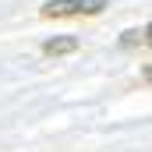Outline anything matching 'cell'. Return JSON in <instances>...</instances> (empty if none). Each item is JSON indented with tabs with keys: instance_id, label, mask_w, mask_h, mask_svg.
<instances>
[{
	"instance_id": "cell-4",
	"label": "cell",
	"mask_w": 152,
	"mask_h": 152,
	"mask_svg": "<svg viewBox=\"0 0 152 152\" xmlns=\"http://www.w3.org/2000/svg\"><path fill=\"white\" fill-rule=\"evenodd\" d=\"M106 7V0H81V14H99Z\"/></svg>"
},
{
	"instance_id": "cell-5",
	"label": "cell",
	"mask_w": 152,
	"mask_h": 152,
	"mask_svg": "<svg viewBox=\"0 0 152 152\" xmlns=\"http://www.w3.org/2000/svg\"><path fill=\"white\" fill-rule=\"evenodd\" d=\"M142 78H145V81L152 85V64H145V71H142Z\"/></svg>"
},
{
	"instance_id": "cell-2",
	"label": "cell",
	"mask_w": 152,
	"mask_h": 152,
	"mask_svg": "<svg viewBox=\"0 0 152 152\" xmlns=\"http://www.w3.org/2000/svg\"><path fill=\"white\" fill-rule=\"evenodd\" d=\"M75 50H78L75 36H57V39H46L42 42V53L46 57H64V53H75Z\"/></svg>"
},
{
	"instance_id": "cell-3",
	"label": "cell",
	"mask_w": 152,
	"mask_h": 152,
	"mask_svg": "<svg viewBox=\"0 0 152 152\" xmlns=\"http://www.w3.org/2000/svg\"><path fill=\"white\" fill-rule=\"evenodd\" d=\"M138 42H145V32H134V28H131V32L120 36V46H138Z\"/></svg>"
},
{
	"instance_id": "cell-6",
	"label": "cell",
	"mask_w": 152,
	"mask_h": 152,
	"mask_svg": "<svg viewBox=\"0 0 152 152\" xmlns=\"http://www.w3.org/2000/svg\"><path fill=\"white\" fill-rule=\"evenodd\" d=\"M145 42H149V46H152V25H149V28H145Z\"/></svg>"
},
{
	"instance_id": "cell-1",
	"label": "cell",
	"mask_w": 152,
	"mask_h": 152,
	"mask_svg": "<svg viewBox=\"0 0 152 152\" xmlns=\"http://www.w3.org/2000/svg\"><path fill=\"white\" fill-rule=\"evenodd\" d=\"M39 14L42 18H75V14H81V0H46L39 7Z\"/></svg>"
}]
</instances>
